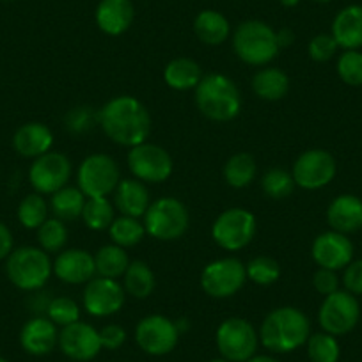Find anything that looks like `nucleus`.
Returning <instances> with one entry per match:
<instances>
[{
	"label": "nucleus",
	"instance_id": "obj_1",
	"mask_svg": "<svg viewBox=\"0 0 362 362\" xmlns=\"http://www.w3.org/2000/svg\"><path fill=\"white\" fill-rule=\"evenodd\" d=\"M98 121L103 134L112 142L127 148L148 142L151 135V114L134 96H116L98 110Z\"/></svg>",
	"mask_w": 362,
	"mask_h": 362
},
{
	"label": "nucleus",
	"instance_id": "obj_2",
	"mask_svg": "<svg viewBox=\"0 0 362 362\" xmlns=\"http://www.w3.org/2000/svg\"><path fill=\"white\" fill-rule=\"evenodd\" d=\"M311 336V323L304 311L291 305L277 308L264 316L259 341L274 354H290L304 346Z\"/></svg>",
	"mask_w": 362,
	"mask_h": 362
},
{
	"label": "nucleus",
	"instance_id": "obj_3",
	"mask_svg": "<svg viewBox=\"0 0 362 362\" xmlns=\"http://www.w3.org/2000/svg\"><path fill=\"white\" fill-rule=\"evenodd\" d=\"M196 105L204 117L215 123L233 121L242 110V96L229 76L210 73L196 87Z\"/></svg>",
	"mask_w": 362,
	"mask_h": 362
},
{
	"label": "nucleus",
	"instance_id": "obj_4",
	"mask_svg": "<svg viewBox=\"0 0 362 362\" xmlns=\"http://www.w3.org/2000/svg\"><path fill=\"white\" fill-rule=\"evenodd\" d=\"M54 263L41 247H18L6 259V276L22 291H37L50 281Z\"/></svg>",
	"mask_w": 362,
	"mask_h": 362
},
{
	"label": "nucleus",
	"instance_id": "obj_5",
	"mask_svg": "<svg viewBox=\"0 0 362 362\" xmlns=\"http://www.w3.org/2000/svg\"><path fill=\"white\" fill-rule=\"evenodd\" d=\"M233 50L249 66H267L279 54L277 33L268 23L247 20L233 34Z\"/></svg>",
	"mask_w": 362,
	"mask_h": 362
},
{
	"label": "nucleus",
	"instance_id": "obj_6",
	"mask_svg": "<svg viewBox=\"0 0 362 362\" xmlns=\"http://www.w3.org/2000/svg\"><path fill=\"white\" fill-rule=\"evenodd\" d=\"M190 224L189 210L176 197H162L144 214L146 233L160 242H174L185 235Z\"/></svg>",
	"mask_w": 362,
	"mask_h": 362
},
{
	"label": "nucleus",
	"instance_id": "obj_7",
	"mask_svg": "<svg viewBox=\"0 0 362 362\" xmlns=\"http://www.w3.org/2000/svg\"><path fill=\"white\" fill-rule=\"evenodd\" d=\"M78 189L86 197H107L121 181L119 165L112 156L95 153L82 160L76 173Z\"/></svg>",
	"mask_w": 362,
	"mask_h": 362
},
{
	"label": "nucleus",
	"instance_id": "obj_8",
	"mask_svg": "<svg viewBox=\"0 0 362 362\" xmlns=\"http://www.w3.org/2000/svg\"><path fill=\"white\" fill-rule=\"evenodd\" d=\"M215 341H217L218 351L226 361L247 362L256 355L259 334L256 332L252 323L247 322L245 318L233 316L218 325Z\"/></svg>",
	"mask_w": 362,
	"mask_h": 362
},
{
	"label": "nucleus",
	"instance_id": "obj_9",
	"mask_svg": "<svg viewBox=\"0 0 362 362\" xmlns=\"http://www.w3.org/2000/svg\"><path fill=\"white\" fill-rule=\"evenodd\" d=\"M256 217L245 208H229L215 218L211 238L224 250H242L256 235Z\"/></svg>",
	"mask_w": 362,
	"mask_h": 362
},
{
	"label": "nucleus",
	"instance_id": "obj_10",
	"mask_svg": "<svg viewBox=\"0 0 362 362\" xmlns=\"http://www.w3.org/2000/svg\"><path fill=\"white\" fill-rule=\"evenodd\" d=\"M247 281L245 264L238 257H221L201 272V288L211 298H229L238 293Z\"/></svg>",
	"mask_w": 362,
	"mask_h": 362
},
{
	"label": "nucleus",
	"instance_id": "obj_11",
	"mask_svg": "<svg viewBox=\"0 0 362 362\" xmlns=\"http://www.w3.org/2000/svg\"><path fill=\"white\" fill-rule=\"evenodd\" d=\"M361 320V304L357 297L346 290H337L336 293L323 298L318 311V323L323 332L332 336H344L357 327Z\"/></svg>",
	"mask_w": 362,
	"mask_h": 362
},
{
	"label": "nucleus",
	"instance_id": "obj_12",
	"mask_svg": "<svg viewBox=\"0 0 362 362\" xmlns=\"http://www.w3.org/2000/svg\"><path fill=\"white\" fill-rule=\"evenodd\" d=\"M128 167L135 180L142 183H162L173 174L174 163L167 149L162 146L142 142V144L130 148L128 153Z\"/></svg>",
	"mask_w": 362,
	"mask_h": 362
},
{
	"label": "nucleus",
	"instance_id": "obj_13",
	"mask_svg": "<svg viewBox=\"0 0 362 362\" xmlns=\"http://www.w3.org/2000/svg\"><path fill=\"white\" fill-rule=\"evenodd\" d=\"M336 158L327 149H308L293 163L295 185L304 190H320L336 177Z\"/></svg>",
	"mask_w": 362,
	"mask_h": 362
},
{
	"label": "nucleus",
	"instance_id": "obj_14",
	"mask_svg": "<svg viewBox=\"0 0 362 362\" xmlns=\"http://www.w3.org/2000/svg\"><path fill=\"white\" fill-rule=\"evenodd\" d=\"M135 341L139 348L153 357L170 354L180 341V329L176 322L163 315H149L137 323Z\"/></svg>",
	"mask_w": 362,
	"mask_h": 362
},
{
	"label": "nucleus",
	"instance_id": "obj_15",
	"mask_svg": "<svg viewBox=\"0 0 362 362\" xmlns=\"http://www.w3.org/2000/svg\"><path fill=\"white\" fill-rule=\"evenodd\" d=\"M71 177V162L61 151H48L34 158L29 169V181L41 196H52L68 185Z\"/></svg>",
	"mask_w": 362,
	"mask_h": 362
},
{
	"label": "nucleus",
	"instance_id": "obj_16",
	"mask_svg": "<svg viewBox=\"0 0 362 362\" xmlns=\"http://www.w3.org/2000/svg\"><path fill=\"white\" fill-rule=\"evenodd\" d=\"M127 291L117 279L109 277H93L83 288L82 305L90 316L107 318L123 309L127 300Z\"/></svg>",
	"mask_w": 362,
	"mask_h": 362
},
{
	"label": "nucleus",
	"instance_id": "obj_17",
	"mask_svg": "<svg viewBox=\"0 0 362 362\" xmlns=\"http://www.w3.org/2000/svg\"><path fill=\"white\" fill-rule=\"evenodd\" d=\"M59 348L75 362H89L102 351L100 330L86 322H75L62 327L59 332Z\"/></svg>",
	"mask_w": 362,
	"mask_h": 362
},
{
	"label": "nucleus",
	"instance_id": "obj_18",
	"mask_svg": "<svg viewBox=\"0 0 362 362\" xmlns=\"http://www.w3.org/2000/svg\"><path fill=\"white\" fill-rule=\"evenodd\" d=\"M354 243L348 235L337 231H325L313 242L311 256L320 268L344 270L354 261Z\"/></svg>",
	"mask_w": 362,
	"mask_h": 362
},
{
	"label": "nucleus",
	"instance_id": "obj_19",
	"mask_svg": "<svg viewBox=\"0 0 362 362\" xmlns=\"http://www.w3.org/2000/svg\"><path fill=\"white\" fill-rule=\"evenodd\" d=\"M54 274L66 284H87L96 277L95 254L86 249H64L54 259Z\"/></svg>",
	"mask_w": 362,
	"mask_h": 362
},
{
	"label": "nucleus",
	"instance_id": "obj_20",
	"mask_svg": "<svg viewBox=\"0 0 362 362\" xmlns=\"http://www.w3.org/2000/svg\"><path fill=\"white\" fill-rule=\"evenodd\" d=\"M20 344L30 355H48L59 344L57 325L50 318L34 316L20 330Z\"/></svg>",
	"mask_w": 362,
	"mask_h": 362
},
{
	"label": "nucleus",
	"instance_id": "obj_21",
	"mask_svg": "<svg viewBox=\"0 0 362 362\" xmlns=\"http://www.w3.org/2000/svg\"><path fill=\"white\" fill-rule=\"evenodd\" d=\"M327 222L330 229L351 235L362 229V199L354 194H341L327 208Z\"/></svg>",
	"mask_w": 362,
	"mask_h": 362
},
{
	"label": "nucleus",
	"instance_id": "obj_22",
	"mask_svg": "<svg viewBox=\"0 0 362 362\" xmlns=\"http://www.w3.org/2000/svg\"><path fill=\"white\" fill-rule=\"evenodd\" d=\"M95 16L102 33L107 36H121L130 29L135 9L132 0H100Z\"/></svg>",
	"mask_w": 362,
	"mask_h": 362
},
{
	"label": "nucleus",
	"instance_id": "obj_23",
	"mask_svg": "<svg viewBox=\"0 0 362 362\" xmlns=\"http://www.w3.org/2000/svg\"><path fill=\"white\" fill-rule=\"evenodd\" d=\"M54 134L43 123H25L13 135V148L23 158H37L52 151Z\"/></svg>",
	"mask_w": 362,
	"mask_h": 362
},
{
	"label": "nucleus",
	"instance_id": "obj_24",
	"mask_svg": "<svg viewBox=\"0 0 362 362\" xmlns=\"http://www.w3.org/2000/svg\"><path fill=\"white\" fill-rule=\"evenodd\" d=\"M330 34L337 47L343 50H361L362 48V6L351 4L341 9L332 22Z\"/></svg>",
	"mask_w": 362,
	"mask_h": 362
},
{
	"label": "nucleus",
	"instance_id": "obj_25",
	"mask_svg": "<svg viewBox=\"0 0 362 362\" xmlns=\"http://www.w3.org/2000/svg\"><path fill=\"white\" fill-rule=\"evenodd\" d=\"M114 204L127 217L141 218L148 211L151 199H149V192L142 181L128 177V180H121L117 183L116 190H114Z\"/></svg>",
	"mask_w": 362,
	"mask_h": 362
},
{
	"label": "nucleus",
	"instance_id": "obj_26",
	"mask_svg": "<svg viewBox=\"0 0 362 362\" xmlns=\"http://www.w3.org/2000/svg\"><path fill=\"white\" fill-rule=\"evenodd\" d=\"M252 90L264 102H279L290 90V78L279 68H263L252 76Z\"/></svg>",
	"mask_w": 362,
	"mask_h": 362
},
{
	"label": "nucleus",
	"instance_id": "obj_27",
	"mask_svg": "<svg viewBox=\"0 0 362 362\" xmlns=\"http://www.w3.org/2000/svg\"><path fill=\"white\" fill-rule=\"evenodd\" d=\"M203 76L201 66L189 57L173 59L163 69V80L174 90L196 89Z\"/></svg>",
	"mask_w": 362,
	"mask_h": 362
},
{
	"label": "nucleus",
	"instance_id": "obj_28",
	"mask_svg": "<svg viewBox=\"0 0 362 362\" xmlns=\"http://www.w3.org/2000/svg\"><path fill=\"white\" fill-rule=\"evenodd\" d=\"M194 33L204 45L217 47L228 40L231 25L222 13L214 11V9H204L194 20Z\"/></svg>",
	"mask_w": 362,
	"mask_h": 362
},
{
	"label": "nucleus",
	"instance_id": "obj_29",
	"mask_svg": "<svg viewBox=\"0 0 362 362\" xmlns=\"http://www.w3.org/2000/svg\"><path fill=\"white\" fill-rule=\"evenodd\" d=\"M87 197L83 196L78 187H62L55 194H52L50 210L54 211V217L62 222L76 221L82 217L83 206H86Z\"/></svg>",
	"mask_w": 362,
	"mask_h": 362
},
{
	"label": "nucleus",
	"instance_id": "obj_30",
	"mask_svg": "<svg viewBox=\"0 0 362 362\" xmlns=\"http://www.w3.org/2000/svg\"><path fill=\"white\" fill-rule=\"evenodd\" d=\"M124 291L134 298H148L155 291L156 277L146 261H130L124 272Z\"/></svg>",
	"mask_w": 362,
	"mask_h": 362
},
{
	"label": "nucleus",
	"instance_id": "obj_31",
	"mask_svg": "<svg viewBox=\"0 0 362 362\" xmlns=\"http://www.w3.org/2000/svg\"><path fill=\"white\" fill-rule=\"evenodd\" d=\"M95 263L96 274L100 277H109V279H119L130 267L128 254L124 252L123 247L116 245V243L100 247L98 252L95 254Z\"/></svg>",
	"mask_w": 362,
	"mask_h": 362
},
{
	"label": "nucleus",
	"instance_id": "obj_32",
	"mask_svg": "<svg viewBox=\"0 0 362 362\" xmlns=\"http://www.w3.org/2000/svg\"><path fill=\"white\" fill-rule=\"evenodd\" d=\"M256 160L249 153H235L224 165V180L233 189H245L256 177Z\"/></svg>",
	"mask_w": 362,
	"mask_h": 362
},
{
	"label": "nucleus",
	"instance_id": "obj_33",
	"mask_svg": "<svg viewBox=\"0 0 362 362\" xmlns=\"http://www.w3.org/2000/svg\"><path fill=\"white\" fill-rule=\"evenodd\" d=\"M109 233L116 245L128 249V247H135L142 242L146 235V228L139 218L121 215V217L114 218V222L109 228Z\"/></svg>",
	"mask_w": 362,
	"mask_h": 362
},
{
	"label": "nucleus",
	"instance_id": "obj_34",
	"mask_svg": "<svg viewBox=\"0 0 362 362\" xmlns=\"http://www.w3.org/2000/svg\"><path fill=\"white\" fill-rule=\"evenodd\" d=\"M82 221L90 231H105L114 222V206L107 197H87Z\"/></svg>",
	"mask_w": 362,
	"mask_h": 362
},
{
	"label": "nucleus",
	"instance_id": "obj_35",
	"mask_svg": "<svg viewBox=\"0 0 362 362\" xmlns=\"http://www.w3.org/2000/svg\"><path fill=\"white\" fill-rule=\"evenodd\" d=\"M18 222L25 229H37L48 218V204L41 194L34 192L23 197L16 210Z\"/></svg>",
	"mask_w": 362,
	"mask_h": 362
},
{
	"label": "nucleus",
	"instance_id": "obj_36",
	"mask_svg": "<svg viewBox=\"0 0 362 362\" xmlns=\"http://www.w3.org/2000/svg\"><path fill=\"white\" fill-rule=\"evenodd\" d=\"M295 189L293 174L281 167H272L261 177V190L270 199H286Z\"/></svg>",
	"mask_w": 362,
	"mask_h": 362
},
{
	"label": "nucleus",
	"instance_id": "obj_37",
	"mask_svg": "<svg viewBox=\"0 0 362 362\" xmlns=\"http://www.w3.org/2000/svg\"><path fill=\"white\" fill-rule=\"evenodd\" d=\"M37 242L45 252L59 254L64 250L66 242H68V228L59 218H47L37 228Z\"/></svg>",
	"mask_w": 362,
	"mask_h": 362
},
{
	"label": "nucleus",
	"instance_id": "obj_38",
	"mask_svg": "<svg viewBox=\"0 0 362 362\" xmlns=\"http://www.w3.org/2000/svg\"><path fill=\"white\" fill-rule=\"evenodd\" d=\"M311 362H337L341 357V346L336 336L329 332L311 334L305 343Z\"/></svg>",
	"mask_w": 362,
	"mask_h": 362
},
{
	"label": "nucleus",
	"instance_id": "obj_39",
	"mask_svg": "<svg viewBox=\"0 0 362 362\" xmlns=\"http://www.w3.org/2000/svg\"><path fill=\"white\" fill-rule=\"evenodd\" d=\"M247 279L257 286H272L281 277V264L270 256H257L245 264Z\"/></svg>",
	"mask_w": 362,
	"mask_h": 362
},
{
	"label": "nucleus",
	"instance_id": "obj_40",
	"mask_svg": "<svg viewBox=\"0 0 362 362\" xmlns=\"http://www.w3.org/2000/svg\"><path fill=\"white\" fill-rule=\"evenodd\" d=\"M47 318H50L57 327H68L80 322V305L69 297H55L48 304Z\"/></svg>",
	"mask_w": 362,
	"mask_h": 362
},
{
	"label": "nucleus",
	"instance_id": "obj_41",
	"mask_svg": "<svg viewBox=\"0 0 362 362\" xmlns=\"http://www.w3.org/2000/svg\"><path fill=\"white\" fill-rule=\"evenodd\" d=\"M337 75L346 86H362V52L344 50L337 59Z\"/></svg>",
	"mask_w": 362,
	"mask_h": 362
},
{
	"label": "nucleus",
	"instance_id": "obj_42",
	"mask_svg": "<svg viewBox=\"0 0 362 362\" xmlns=\"http://www.w3.org/2000/svg\"><path fill=\"white\" fill-rule=\"evenodd\" d=\"M95 124H100L98 112L93 107L78 105L69 110L64 116V127L69 134L83 135L95 128Z\"/></svg>",
	"mask_w": 362,
	"mask_h": 362
},
{
	"label": "nucleus",
	"instance_id": "obj_43",
	"mask_svg": "<svg viewBox=\"0 0 362 362\" xmlns=\"http://www.w3.org/2000/svg\"><path fill=\"white\" fill-rule=\"evenodd\" d=\"M337 43L332 34H316L309 41V57L316 62H327L337 54Z\"/></svg>",
	"mask_w": 362,
	"mask_h": 362
},
{
	"label": "nucleus",
	"instance_id": "obj_44",
	"mask_svg": "<svg viewBox=\"0 0 362 362\" xmlns=\"http://www.w3.org/2000/svg\"><path fill=\"white\" fill-rule=\"evenodd\" d=\"M339 277H337L336 270H329V268H318L313 276V286L320 295L327 297L339 290Z\"/></svg>",
	"mask_w": 362,
	"mask_h": 362
},
{
	"label": "nucleus",
	"instance_id": "obj_45",
	"mask_svg": "<svg viewBox=\"0 0 362 362\" xmlns=\"http://www.w3.org/2000/svg\"><path fill=\"white\" fill-rule=\"evenodd\" d=\"M343 286L348 293L361 297L362 295V259H354L343 274Z\"/></svg>",
	"mask_w": 362,
	"mask_h": 362
},
{
	"label": "nucleus",
	"instance_id": "obj_46",
	"mask_svg": "<svg viewBox=\"0 0 362 362\" xmlns=\"http://www.w3.org/2000/svg\"><path fill=\"white\" fill-rule=\"evenodd\" d=\"M100 341H102V348H107V350H117L124 344L127 341V330L121 325H107L100 330Z\"/></svg>",
	"mask_w": 362,
	"mask_h": 362
},
{
	"label": "nucleus",
	"instance_id": "obj_47",
	"mask_svg": "<svg viewBox=\"0 0 362 362\" xmlns=\"http://www.w3.org/2000/svg\"><path fill=\"white\" fill-rule=\"evenodd\" d=\"M13 245H15V240H13L11 229L0 221V261L8 259L9 254L13 252Z\"/></svg>",
	"mask_w": 362,
	"mask_h": 362
},
{
	"label": "nucleus",
	"instance_id": "obj_48",
	"mask_svg": "<svg viewBox=\"0 0 362 362\" xmlns=\"http://www.w3.org/2000/svg\"><path fill=\"white\" fill-rule=\"evenodd\" d=\"M295 41V33L291 29H281L277 33V43H279V48L290 47Z\"/></svg>",
	"mask_w": 362,
	"mask_h": 362
},
{
	"label": "nucleus",
	"instance_id": "obj_49",
	"mask_svg": "<svg viewBox=\"0 0 362 362\" xmlns=\"http://www.w3.org/2000/svg\"><path fill=\"white\" fill-rule=\"evenodd\" d=\"M247 362H279V361L270 357V355H254V357H250Z\"/></svg>",
	"mask_w": 362,
	"mask_h": 362
},
{
	"label": "nucleus",
	"instance_id": "obj_50",
	"mask_svg": "<svg viewBox=\"0 0 362 362\" xmlns=\"http://www.w3.org/2000/svg\"><path fill=\"white\" fill-rule=\"evenodd\" d=\"M284 8H295V6L300 4V0H279Z\"/></svg>",
	"mask_w": 362,
	"mask_h": 362
},
{
	"label": "nucleus",
	"instance_id": "obj_51",
	"mask_svg": "<svg viewBox=\"0 0 362 362\" xmlns=\"http://www.w3.org/2000/svg\"><path fill=\"white\" fill-rule=\"evenodd\" d=\"M208 362H229V361H226L224 357H221V358H211V361H208Z\"/></svg>",
	"mask_w": 362,
	"mask_h": 362
},
{
	"label": "nucleus",
	"instance_id": "obj_52",
	"mask_svg": "<svg viewBox=\"0 0 362 362\" xmlns=\"http://www.w3.org/2000/svg\"><path fill=\"white\" fill-rule=\"evenodd\" d=\"M313 2H318V4H327V2H330V0H313Z\"/></svg>",
	"mask_w": 362,
	"mask_h": 362
},
{
	"label": "nucleus",
	"instance_id": "obj_53",
	"mask_svg": "<svg viewBox=\"0 0 362 362\" xmlns=\"http://www.w3.org/2000/svg\"><path fill=\"white\" fill-rule=\"evenodd\" d=\"M0 362H8L4 357H0Z\"/></svg>",
	"mask_w": 362,
	"mask_h": 362
}]
</instances>
